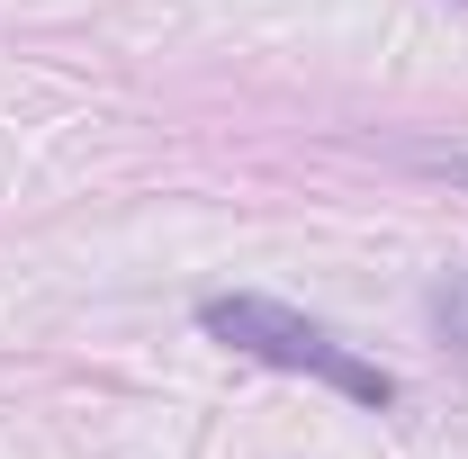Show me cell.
Segmentation results:
<instances>
[{
  "instance_id": "cell-3",
  "label": "cell",
  "mask_w": 468,
  "mask_h": 459,
  "mask_svg": "<svg viewBox=\"0 0 468 459\" xmlns=\"http://www.w3.org/2000/svg\"><path fill=\"white\" fill-rule=\"evenodd\" d=\"M441 172H451V180H468V154H460V163H441Z\"/></svg>"
},
{
  "instance_id": "cell-1",
  "label": "cell",
  "mask_w": 468,
  "mask_h": 459,
  "mask_svg": "<svg viewBox=\"0 0 468 459\" xmlns=\"http://www.w3.org/2000/svg\"><path fill=\"white\" fill-rule=\"evenodd\" d=\"M198 325L217 334V343L252 351V360H271V369H297V379H324L334 397L351 405H397V369H378V360H360V351L334 334V325H315V315H297L280 297H207L198 306Z\"/></svg>"
},
{
  "instance_id": "cell-2",
  "label": "cell",
  "mask_w": 468,
  "mask_h": 459,
  "mask_svg": "<svg viewBox=\"0 0 468 459\" xmlns=\"http://www.w3.org/2000/svg\"><path fill=\"white\" fill-rule=\"evenodd\" d=\"M432 325H441V343L468 360V271H451V280L432 288Z\"/></svg>"
}]
</instances>
